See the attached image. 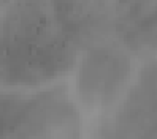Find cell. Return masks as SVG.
Instances as JSON below:
<instances>
[{"label": "cell", "mask_w": 157, "mask_h": 139, "mask_svg": "<svg viewBox=\"0 0 157 139\" xmlns=\"http://www.w3.org/2000/svg\"><path fill=\"white\" fill-rule=\"evenodd\" d=\"M68 51L46 24V16L38 6H17L8 17L0 33L2 68L16 81H33L56 73Z\"/></svg>", "instance_id": "obj_1"}, {"label": "cell", "mask_w": 157, "mask_h": 139, "mask_svg": "<svg viewBox=\"0 0 157 139\" xmlns=\"http://www.w3.org/2000/svg\"><path fill=\"white\" fill-rule=\"evenodd\" d=\"M124 71L121 59L117 55L101 54L92 60L84 68V81L87 89V97L92 100H101L111 97V93L121 84V73Z\"/></svg>", "instance_id": "obj_2"}]
</instances>
